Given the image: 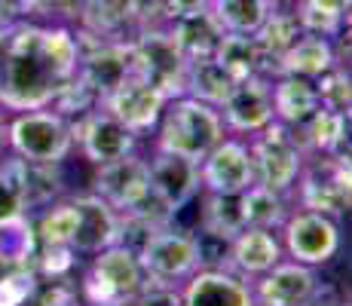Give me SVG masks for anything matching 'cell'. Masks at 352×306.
I'll return each instance as SVG.
<instances>
[{"mask_svg": "<svg viewBox=\"0 0 352 306\" xmlns=\"http://www.w3.org/2000/svg\"><path fill=\"white\" fill-rule=\"evenodd\" d=\"M316 92H319V105L331 107V111L349 113L352 105V89H349V71L343 65H334L331 71H324L322 77L313 80Z\"/></svg>", "mask_w": 352, "mask_h": 306, "instance_id": "34", "label": "cell"}, {"mask_svg": "<svg viewBox=\"0 0 352 306\" xmlns=\"http://www.w3.org/2000/svg\"><path fill=\"white\" fill-rule=\"evenodd\" d=\"M74 208H77V230H74L71 248L77 254H98L101 248L120 242V212L111 208L101 196L83 193L74 196Z\"/></svg>", "mask_w": 352, "mask_h": 306, "instance_id": "16", "label": "cell"}, {"mask_svg": "<svg viewBox=\"0 0 352 306\" xmlns=\"http://www.w3.org/2000/svg\"><path fill=\"white\" fill-rule=\"evenodd\" d=\"M291 12H294L303 34H319V37H328V40L340 37L343 22L349 19L343 12H337L334 6H328L324 0H297V6Z\"/></svg>", "mask_w": 352, "mask_h": 306, "instance_id": "33", "label": "cell"}, {"mask_svg": "<svg viewBox=\"0 0 352 306\" xmlns=\"http://www.w3.org/2000/svg\"><path fill=\"white\" fill-rule=\"evenodd\" d=\"M71 129L74 141H80V147H83V156L96 166H104V162L132 153L135 141H138V135L126 129L113 113H107L104 107H92L86 117L71 122Z\"/></svg>", "mask_w": 352, "mask_h": 306, "instance_id": "11", "label": "cell"}, {"mask_svg": "<svg viewBox=\"0 0 352 306\" xmlns=\"http://www.w3.org/2000/svg\"><path fill=\"white\" fill-rule=\"evenodd\" d=\"M181 306H254V294L239 273L196 270L181 291Z\"/></svg>", "mask_w": 352, "mask_h": 306, "instance_id": "17", "label": "cell"}, {"mask_svg": "<svg viewBox=\"0 0 352 306\" xmlns=\"http://www.w3.org/2000/svg\"><path fill=\"white\" fill-rule=\"evenodd\" d=\"M334 65H337V52L328 37L300 34L273 65V77H279V74H294V77L316 80V77H322L324 71H331Z\"/></svg>", "mask_w": 352, "mask_h": 306, "instance_id": "22", "label": "cell"}, {"mask_svg": "<svg viewBox=\"0 0 352 306\" xmlns=\"http://www.w3.org/2000/svg\"><path fill=\"white\" fill-rule=\"evenodd\" d=\"M135 254H138V263L147 278L166 282V285L184 282V278H190L196 270L202 267L199 239L190 233H181V230L168 227V223L153 230Z\"/></svg>", "mask_w": 352, "mask_h": 306, "instance_id": "6", "label": "cell"}, {"mask_svg": "<svg viewBox=\"0 0 352 306\" xmlns=\"http://www.w3.org/2000/svg\"><path fill=\"white\" fill-rule=\"evenodd\" d=\"M12 3H16L19 10L25 12V16H31V12H43V10H50V3H46V0H12Z\"/></svg>", "mask_w": 352, "mask_h": 306, "instance_id": "40", "label": "cell"}, {"mask_svg": "<svg viewBox=\"0 0 352 306\" xmlns=\"http://www.w3.org/2000/svg\"><path fill=\"white\" fill-rule=\"evenodd\" d=\"M89 273L96 276L101 285H107V288H111L123 303L135 300V297L141 294L144 278H147L144 270H141V263H138V254H135V251L129 248V245H123V242L101 248L96 254V261H92Z\"/></svg>", "mask_w": 352, "mask_h": 306, "instance_id": "18", "label": "cell"}, {"mask_svg": "<svg viewBox=\"0 0 352 306\" xmlns=\"http://www.w3.org/2000/svg\"><path fill=\"white\" fill-rule=\"evenodd\" d=\"M6 144L19 160L62 166L74 147V129L71 120H65L52 107L22 111L6 122Z\"/></svg>", "mask_w": 352, "mask_h": 306, "instance_id": "3", "label": "cell"}, {"mask_svg": "<svg viewBox=\"0 0 352 306\" xmlns=\"http://www.w3.org/2000/svg\"><path fill=\"white\" fill-rule=\"evenodd\" d=\"M77 263V251L71 245H40L34 257V273L46 278H65Z\"/></svg>", "mask_w": 352, "mask_h": 306, "instance_id": "36", "label": "cell"}, {"mask_svg": "<svg viewBox=\"0 0 352 306\" xmlns=\"http://www.w3.org/2000/svg\"><path fill=\"white\" fill-rule=\"evenodd\" d=\"M147 168H151V196L172 217L178 215L202 187L199 162L187 160V156L157 151L153 160H147Z\"/></svg>", "mask_w": 352, "mask_h": 306, "instance_id": "12", "label": "cell"}, {"mask_svg": "<svg viewBox=\"0 0 352 306\" xmlns=\"http://www.w3.org/2000/svg\"><path fill=\"white\" fill-rule=\"evenodd\" d=\"M168 34L172 40L178 43V50L184 52V58H202V56H214L218 50L221 37H224V28L221 22L214 19L212 6L208 10H199V12H187V16H175L168 19Z\"/></svg>", "mask_w": 352, "mask_h": 306, "instance_id": "23", "label": "cell"}, {"mask_svg": "<svg viewBox=\"0 0 352 306\" xmlns=\"http://www.w3.org/2000/svg\"><path fill=\"white\" fill-rule=\"evenodd\" d=\"M199 184L206 187V193L224 196H239L245 187H252L254 166L248 156V144L236 138H221L199 160Z\"/></svg>", "mask_w": 352, "mask_h": 306, "instance_id": "10", "label": "cell"}, {"mask_svg": "<svg viewBox=\"0 0 352 306\" xmlns=\"http://www.w3.org/2000/svg\"><path fill=\"white\" fill-rule=\"evenodd\" d=\"M282 233H285L288 254L297 263H307V267L328 263L340 248V227H337L334 217L307 212V208L288 215L282 223Z\"/></svg>", "mask_w": 352, "mask_h": 306, "instance_id": "8", "label": "cell"}, {"mask_svg": "<svg viewBox=\"0 0 352 306\" xmlns=\"http://www.w3.org/2000/svg\"><path fill=\"white\" fill-rule=\"evenodd\" d=\"M212 0H166V10H168V19L175 16H187V12H199V10H208ZM168 25V22H166Z\"/></svg>", "mask_w": 352, "mask_h": 306, "instance_id": "39", "label": "cell"}, {"mask_svg": "<svg viewBox=\"0 0 352 306\" xmlns=\"http://www.w3.org/2000/svg\"><path fill=\"white\" fill-rule=\"evenodd\" d=\"M92 193L101 196L120 215L138 208L151 196V168H147V160H141L132 151V153L120 156V160L98 166L96 190Z\"/></svg>", "mask_w": 352, "mask_h": 306, "instance_id": "9", "label": "cell"}, {"mask_svg": "<svg viewBox=\"0 0 352 306\" xmlns=\"http://www.w3.org/2000/svg\"><path fill=\"white\" fill-rule=\"evenodd\" d=\"M202 233L212 236L218 242H230L239 233L245 223L239 215V196H224V193H206L202 199V212H199Z\"/></svg>", "mask_w": 352, "mask_h": 306, "instance_id": "29", "label": "cell"}, {"mask_svg": "<svg viewBox=\"0 0 352 306\" xmlns=\"http://www.w3.org/2000/svg\"><path fill=\"white\" fill-rule=\"evenodd\" d=\"M46 3H50V10H52V6H71V3H80V0H46Z\"/></svg>", "mask_w": 352, "mask_h": 306, "instance_id": "41", "label": "cell"}, {"mask_svg": "<svg viewBox=\"0 0 352 306\" xmlns=\"http://www.w3.org/2000/svg\"><path fill=\"white\" fill-rule=\"evenodd\" d=\"M40 245H71L74 230H77V208L71 199L65 202H50L43 208V215L34 221Z\"/></svg>", "mask_w": 352, "mask_h": 306, "instance_id": "32", "label": "cell"}, {"mask_svg": "<svg viewBox=\"0 0 352 306\" xmlns=\"http://www.w3.org/2000/svg\"><path fill=\"white\" fill-rule=\"evenodd\" d=\"M276 0H212V12L230 34H254Z\"/></svg>", "mask_w": 352, "mask_h": 306, "instance_id": "30", "label": "cell"}, {"mask_svg": "<svg viewBox=\"0 0 352 306\" xmlns=\"http://www.w3.org/2000/svg\"><path fill=\"white\" fill-rule=\"evenodd\" d=\"M319 291L316 270L307 263H276L263 276H257L252 294L254 306H307Z\"/></svg>", "mask_w": 352, "mask_h": 306, "instance_id": "15", "label": "cell"}, {"mask_svg": "<svg viewBox=\"0 0 352 306\" xmlns=\"http://www.w3.org/2000/svg\"><path fill=\"white\" fill-rule=\"evenodd\" d=\"M239 80L227 71L214 56H202L187 61V74H184V95L199 98L212 107H221L227 101V95L233 92V86Z\"/></svg>", "mask_w": 352, "mask_h": 306, "instance_id": "24", "label": "cell"}, {"mask_svg": "<svg viewBox=\"0 0 352 306\" xmlns=\"http://www.w3.org/2000/svg\"><path fill=\"white\" fill-rule=\"evenodd\" d=\"M349 151L346 153H319L313 166L303 162L297 187L300 206L307 212H319L328 217H340L349 212Z\"/></svg>", "mask_w": 352, "mask_h": 306, "instance_id": "7", "label": "cell"}, {"mask_svg": "<svg viewBox=\"0 0 352 306\" xmlns=\"http://www.w3.org/2000/svg\"><path fill=\"white\" fill-rule=\"evenodd\" d=\"M132 43V65L141 80L166 95V98H178L184 95V74L187 58L172 40L168 28H141L129 37Z\"/></svg>", "mask_w": 352, "mask_h": 306, "instance_id": "5", "label": "cell"}, {"mask_svg": "<svg viewBox=\"0 0 352 306\" xmlns=\"http://www.w3.org/2000/svg\"><path fill=\"white\" fill-rule=\"evenodd\" d=\"M346 129H349V113L319 107L294 132L307 153H343V147H346Z\"/></svg>", "mask_w": 352, "mask_h": 306, "instance_id": "26", "label": "cell"}, {"mask_svg": "<svg viewBox=\"0 0 352 306\" xmlns=\"http://www.w3.org/2000/svg\"><path fill=\"white\" fill-rule=\"evenodd\" d=\"M37 273L34 267H12L0 276V306H25L37 291Z\"/></svg>", "mask_w": 352, "mask_h": 306, "instance_id": "35", "label": "cell"}, {"mask_svg": "<svg viewBox=\"0 0 352 306\" xmlns=\"http://www.w3.org/2000/svg\"><path fill=\"white\" fill-rule=\"evenodd\" d=\"M37 248H40V239H37L31 215L0 223V267L3 270L31 267L34 257H37Z\"/></svg>", "mask_w": 352, "mask_h": 306, "instance_id": "28", "label": "cell"}, {"mask_svg": "<svg viewBox=\"0 0 352 306\" xmlns=\"http://www.w3.org/2000/svg\"><path fill=\"white\" fill-rule=\"evenodd\" d=\"M218 111H224L221 117H224V126L230 132H261L267 122H273V77L257 74V77L239 80Z\"/></svg>", "mask_w": 352, "mask_h": 306, "instance_id": "13", "label": "cell"}, {"mask_svg": "<svg viewBox=\"0 0 352 306\" xmlns=\"http://www.w3.org/2000/svg\"><path fill=\"white\" fill-rule=\"evenodd\" d=\"M319 107H322L319 92H316L313 80L294 77V74H279L273 80V120L276 122L300 129Z\"/></svg>", "mask_w": 352, "mask_h": 306, "instance_id": "21", "label": "cell"}, {"mask_svg": "<svg viewBox=\"0 0 352 306\" xmlns=\"http://www.w3.org/2000/svg\"><path fill=\"white\" fill-rule=\"evenodd\" d=\"M135 300H138V306H181V291H175V285H166V282L151 288L144 278V288H141V294Z\"/></svg>", "mask_w": 352, "mask_h": 306, "instance_id": "38", "label": "cell"}, {"mask_svg": "<svg viewBox=\"0 0 352 306\" xmlns=\"http://www.w3.org/2000/svg\"><path fill=\"white\" fill-rule=\"evenodd\" d=\"M3 141H6V122L0 117V147H3Z\"/></svg>", "mask_w": 352, "mask_h": 306, "instance_id": "42", "label": "cell"}, {"mask_svg": "<svg viewBox=\"0 0 352 306\" xmlns=\"http://www.w3.org/2000/svg\"><path fill=\"white\" fill-rule=\"evenodd\" d=\"M248 156L254 166V184H263V187L288 196L300 178L307 151L294 129L273 120L248 141Z\"/></svg>", "mask_w": 352, "mask_h": 306, "instance_id": "4", "label": "cell"}, {"mask_svg": "<svg viewBox=\"0 0 352 306\" xmlns=\"http://www.w3.org/2000/svg\"><path fill=\"white\" fill-rule=\"evenodd\" d=\"M166 95L157 86H151L147 80H141L138 74L126 80L123 86H117L98 107H104L107 113H113L126 129H132L135 135L151 132L162 117V107H166Z\"/></svg>", "mask_w": 352, "mask_h": 306, "instance_id": "14", "label": "cell"}, {"mask_svg": "<svg viewBox=\"0 0 352 306\" xmlns=\"http://www.w3.org/2000/svg\"><path fill=\"white\" fill-rule=\"evenodd\" d=\"M239 215L245 227H261V230H276L285 223L288 206L285 193L263 187V184H252L239 193Z\"/></svg>", "mask_w": 352, "mask_h": 306, "instance_id": "27", "label": "cell"}, {"mask_svg": "<svg viewBox=\"0 0 352 306\" xmlns=\"http://www.w3.org/2000/svg\"><path fill=\"white\" fill-rule=\"evenodd\" d=\"M141 0H80V25L98 40H129L126 31H135Z\"/></svg>", "mask_w": 352, "mask_h": 306, "instance_id": "20", "label": "cell"}, {"mask_svg": "<svg viewBox=\"0 0 352 306\" xmlns=\"http://www.w3.org/2000/svg\"><path fill=\"white\" fill-rule=\"evenodd\" d=\"M230 267L239 276H263L270 267L282 261V245L273 236V230L261 227H242L233 239L227 242Z\"/></svg>", "mask_w": 352, "mask_h": 306, "instance_id": "19", "label": "cell"}, {"mask_svg": "<svg viewBox=\"0 0 352 306\" xmlns=\"http://www.w3.org/2000/svg\"><path fill=\"white\" fill-rule=\"evenodd\" d=\"M77 34L65 25L19 22L0 34V107L12 113L50 107L77 77Z\"/></svg>", "mask_w": 352, "mask_h": 306, "instance_id": "1", "label": "cell"}, {"mask_svg": "<svg viewBox=\"0 0 352 306\" xmlns=\"http://www.w3.org/2000/svg\"><path fill=\"white\" fill-rule=\"evenodd\" d=\"M22 215H28L22 187H19L16 175L10 172V166L0 162V223L16 221V217H22Z\"/></svg>", "mask_w": 352, "mask_h": 306, "instance_id": "37", "label": "cell"}, {"mask_svg": "<svg viewBox=\"0 0 352 306\" xmlns=\"http://www.w3.org/2000/svg\"><path fill=\"white\" fill-rule=\"evenodd\" d=\"M214 58L233 74L236 80H245V77H257V74H267L273 77V65L270 58L263 56V50L257 46L254 34H224L214 50Z\"/></svg>", "mask_w": 352, "mask_h": 306, "instance_id": "25", "label": "cell"}, {"mask_svg": "<svg viewBox=\"0 0 352 306\" xmlns=\"http://www.w3.org/2000/svg\"><path fill=\"white\" fill-rule=\"evenodd\" d=\"M157 126V151L187 156L193 162H199L227 132L218 107L206 105L199 98H190V95L168 98Z\"/></svg>", "mask_w": 352, "mask_h": 306, "instance_id": "2", "label": "cell"}, {"mask_svg": "<svg viewBox=\"0 0 352 306\" xmlns=\"http://www.w3.org/2000/svg\"><path fill=\"white\" fill-rule=\"evenodd\" d=\"M300 25H297L294 12L291 10H279V3L270 10V16L261 22V28L254 31V40L257 46L263 50V56L270 58V65H276L279 56L288 50L291 43H294L297 37H300Z\"/></svg>", "mask_w": 352, "mask_h": 306, "instance_id": "31", "label": "cell"}]
</instances>
